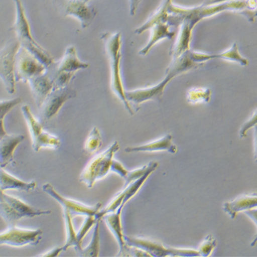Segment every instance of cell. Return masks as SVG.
<instances>
[{
    "instance_id": "obj_26",
    "label": "cell",
    "mask_w": 257,
    "mask_h": 257,
    "mask_svg": "<svg viewBox=\"0 0 257 257\" xmlns=\"http://www.w3.org/2000/svg\"><path fill=\"white\" fill-rule=\"evenodd\" d=\"M97 219L95 216L86 217L83 224H82L81 227H80V230L76 232L77 239H78V241L80 244H82V242L83 241L84 238L85 237L88 232L91 229L92 227L94 226Z\"/></svg>"
},
{
    "instance_id": "obj_2",
    "label": "cell",
    "mask_w": 257,
    "mask_h": 257,
    "mask_svg": "<svg viewBox=\"0 0 257 257\" xmlns=\"http://www.w3.org/2000/svg\"><path fill=\"white\" fill-rule=\"evenodd\" d=\"M101 39L104 42L107 54L109 59L110 71H111L110 85H111L112 91L122 101L125 108L130 112L131 115H133L132 108L125 97V91L123 88L121 70H120L121 60V33L117 32L115 33H103L101 35Z\"/></svg>"
},
{
    "instance_id": "obj_7",
    "label": "cell",
    "mask_w": 257,
    "mask_h": 257,
    "mask_svg": "<svg viewBox=\"0 0 257 257\" xmlns=\"http://www.w3.org/2000/svg\"><path fill=\"white\" fill-rule=\"evenodd\" d=\"M127 245L137 247L147 252L151 256H200L198 250L191 249H178L166 246L160 241L146 238L125 236Z\"/></svg>"
},
{
    "instance_id": "obj_22",
    "label": "cell",
    "mask_w": 257,
    "mask_h": 257,
    "mask_svg": "<svg viewBox=\"0 0 257 257\" xmlns=\"http://www.w3.org/2000/svg\"><path fill=\"white\" fill-rule=\"evenodd\" d=\"M102 219H97L93 228V236L89 244L77 252L79 256L97 257L99 252V225Z\"/></svg>"
},
{
    "instance_id": "obj_24",
    "label": "cell",
    "mask_w": 257,
    "mask_h": 257,
    "mask_svg": "<svg viewBox=\"0 0 257 257\" xmlns=\"http://www.w3.org/2000/svg\"><path fill=\"white\" fill-rule=\"evenodd\" d=\"M102 145V139L99 129L97 127H93L86 140L84 151L87 153H94L98 151Z\"/></svg>"
},
{
    "instance_id": "obj_15",
    "label": "cell",
    "mask_w": 257,
    "mask_h": 257,
    "mask_svg": "<svg viewBox=\"0 0 257 257\" xmlns=\"http://www.w3.org/2000/svg\"><path fill=\"white\" fill-rule=\"evenodd\" d=\"M24 139V135L7 134L0 140V168H5L14 161L15 151Z\"/></svg>"
},
{
    "instance_id": "obj_1",
    "label": "cell",
    "mask_w": 257,
    "mask_h": 257,
    "mask_svg": "<svg viewBox=\"0 0 257 257\" xmlns=\"http://www.w3.org/2000/svg\"><path fill=\"white\" fill-rule=\"evenodd\" d=\"M16 8V18L11 31L15 32L20 46L26 49L41 62L46 68L55 63L51 54L40 46L33 38L31 26L26 16L22 0H14Z\"/></svg>"
},
{
    "instance_id": "obj_33",
    "label": "cell",
    "mask_w": 257,
    "mask_h": 257,
    "mask_svg": "<svg viewBox=\"0 0 257 257\" xmlns=\"http://www.w3.org/2000/svg\"><path fill=\"white\" fill-rule=\"evenodd\" d=\"M84 1L87 2V3H89L91 0H84Z\"/></svg>"
},
{
    "instance_id": "obj_29",
    "label": "cell",
    "mask_w": 257,
    "mask_h": 257,
    "mask_svg": "<svg viewBox=\"0 0 257 257\" xmlns=\"http://www.w3.org/2000/svg\"><path fill=\"white\" fill-rule=\"evenodd\" d=\"M110 171L115 172L116 174H117L118 175L123 178H125L127 172H128V171L122 166L121 163L115 160V159H113V161H112Z\"/></svg>"
},
{
    "instance_id": "obj_6",
    "label": "cell",
    "mask_w": 257,
    "mask_h": 257,
    "mask_svg": "<svg viewBox=\"0 0 257 257\" xmlns=\"http://www.w3.org/2000/svg\"><path fill=\"white\" fill-rule=\"evenodd\" d=\"M44 64L33 54L20 46L15 57L14 75L16 82L28 83L30 80L46 72Z\"/></svg>"
},
{
    "instance_id": "obj_8",
    "label": "cell",
    "mask_w": 257,
    "mask_h": 257,
    "mask_svg": "<svg viewBox=\"0 0 257 257\" xmlns=\"http://www.w3.org/2000/svg\"><path fill=\"white\" fill-rule=\"evenodd\" d=\"M19 48L20 44L18 40L11 39L0 50V79L9 94L16 92L14 63Z\"/></svg>"
},
{
    "instance_id": "obj_17",
    "label": "cell",
    "mask_w": 257,
    "mask_h": 257,
    "mask_svg": "<svg viewBox=\"0 0 257 257\" xmlns=\"http://www.w3.org/2000/svg\"><path fill=\"white\" fill-rule=\"evenodd\" d=\"M256 205L257 196L254 193L252 194L242 195L231 201L225 202L222 209L225 213L234 219L240 212L254 209L256 207Z\"/></svg>"
},
{
    "instance_id": "obj_4",
    "label": "cell",
    "mask_w": 257,
    "mask_h": 257,
    "mask_svg": "<svg viewBox=\"0 0 257 257\" xmlns=\"http://www.w3.org/2000/svg\"><path fill=\"white\" fill-rule=\"evenodd\" d=\"M21 109L33 140L32 147L34 151L39 152L42 148L57 149L61 146V140L44 130L42 123L33 115L28 105H23Z\"/></svg>"
},
{
    "instance_id": "obj_21",
    "label": "cell",
    "mask_w": 257,
    "mask_h": 257,
    "mask_svg": "<svg viewBox=\"0 0 257 257\" xmlns=\"http://www.w3.org/2000/svg\"><path fill=\"white\" fill-rule=\"evenodd\" d=\"M153 35L151 36V41L147 46L140 52L141 55H146L149 52L153 46L161 39L164 38L172 39L174 37V33L169 31V25L166 23L160 22L153 26Z\"/></svg>"
},
{
    "instance_id": "obj_14",
    "label": "cell",
    "mask_w": 257,
    "mask_h": 257,
    "mask_svg": "<svg viewBox=\"0 0 257 257\" xmlns=\"http://www.w3.org/2000/svg\"><path fill=\"white\" fill-rule=\"evenodd\" d=\"M37 107L41 106L49 93L53 90V82L48 71L28 82Z\"/></svg>"
},
{
    "instance_id": "obj_3",
    "label": "cell",
    "mask_w": 257,
    "mask_h": 257,
    "mask_svg": "<svg viewBox=\"0 0 257 257\" xmlns=\"http://www.w3.org/2000/svg\"><path fill=\"white\" fill-rule=\"evenodd\" d=\"M119 151V143L114 142L106 151L95 156L88 163L80 176V181L91 189L99 180L109 173L114 156Z\"/></svg>"
},
{
    "instance_id": "obj_5",
    "label": "cell",
    "mask_w": 257,
    "mask_h": 257,
    "mask_svg": "<svg viewBox=\"0 0 257 257\" xmlns=\"http://www.w3.org/2000/svg\"><path fill=\"white\" fill-rule=\"evenodd\" d=\"M54 9L62 16L72 17L83 29L89 27L97 16L94 7L84 0H52Z\"/></svg>"
},
{
    "instance_id": "obj_28",
    "label": "cell",
    "mask_w": 257,
    "mask_h": 257,
    "mask_svg": "<svg viewBox=\"0 0 257 257\" xmlns=\"http://www.w3.org/2000/svg\"><path fill=\"white\" fill-rule=\"evenodd\" d=\"M217 58H222V59L230 60V61L239 62L242 65H247V60L243 59L239 55V52L237 51V45L235 44H234L231 49H229L228 51L217 55Z\"/></svg>"
},
{
    "instance_id": "obj_10",
    "label": "cell",
    "mask_w": 257,
    "mask_h": 257,
    "mask_svg": "<svg viewBox=\"0 0 257 257\" xmlns=\"http://www.w3.org/2000/svg\"><path fill=\"white\" fill-rule=\"evenodd\" d=\"M42 235L41 229H25L11 226L8 230L0 233V245L18 247L36 245L41 241Z\"/></svg>"
},
{
    "instance_id": "obj_19",
    "label": "cell",
    "mask_w": 257,
    "mask_h": 257,
    "mask_svg": "<svg viewBox=\"0 0 257 257\" xmlns=\"http://www.w3.org/2000/svg\"><path fill=\"white\" fill-rule=\"evenodd\" d=\"M37 187L35 181L25 182L0 168V189L2 191L18 190L29 192Z\"/></svg>"
},
{
    "instance_id": "obj_31",
    "label": "cell",
    "mask_w": 257,
    "mask_h": 257,
    "mask_svg": "<svg viewBox=\"0 0 257 257\" xmlns=\"http://www.w3.org/2000/svg\"><path fill=\"white\" fill-rule=\"evenodd\" d=\"M63 247H56L54 248L50 249V251L45 253V254L39 255V256H58L62 252H63Z\"/></svg>"
},
{
    "instance_id": "obj_25",
    "label": "cell",
    "mask_w": 257,
    "mask_h": 257,
    "mask_svg": "<svg viewBox=\"0 0 257 257\" xmlns=\"http://www.w3.org/2000/svg\"><path fill=\"white\" fill-rule=\"evenodd\" d=\"M217 246V241L211 234L206 236L198 247V252L200 256H209Z\"/></svg>"
},
{
    "instance_id": "obj_27",
    "label": "cell",
    "mask_w": 257,
    "mask_h": 257,
    "mask_svg": "<svg viewBox=\"0 0 257 257\" xmlns=\"http://www.w3.org/2000/svg\"><path fill=\"white\" fill-rule=\"evenodd\" d=\"M211 97V92L209 89L204 90L196 89V91L189 92L188 94V101L189 102L196 104V103L205 102H208Z\"/></svg>"
},
{
    "instance_id": "obj_30",
    "label": "cell",
    "mask_w": 257,
    "mask_h": 257,
    "mask_svg": "<svg viewBox=\"0 0 257 257\" xmlns=\"http://www.w3.org/2000/svg\"><path fill=\"white\" fill-rule=\"evenodd\" d=\"M256 113L255 112L254 116L249 121H247L240 131V137L241 138H245L246 136V132L249 128L253 127V125H256Z\"/></svg>"
},
{
    "instance_id": "obj_9",
    "label": "cell",
    "mask_w": 257,
    "mask_h": 257,
    "mask_svg": "<svg viewBox=\"0 0 257 257\" xmlns=\"http://www.w3.org/2000/svg\"><path fill=\"white\" fill-rule=\"evenodd\" d=\"M76 91L70 85L52 90L39 107L41 119L49 121L55 117L69 99L76 97Z\"/></svg>"
},
{
    "instance_id": "obj_20",
    "label": "cell",
    "mask_w": 257,
    "mask_h": 257,
    "mask_svg": "<svg viewBox=\"0 0 257 257\" xmlns=\"http://www.w3.org/2000/svg\"><path fill=\"white\" fill-rule=\"evenodd\" d=\"M63 217L65 219V228H66V242L63 245V250L66 251L69 247H74L76 252L82 249V244H80L77 239L76 232L75 231L74 224H73L72 216L71 213L66 210H63Z\"/></svg>"
},
{
    "instance_id": "obj_18",
    "label": "cell",
    "mask_w": 257,
    "mask_h": 257,
    "mask_svg": "<svg viewBox=\"0 0 257 257\" xmlns=\"http://www.w3.org/2000/svg\"><path fill=\"white\" fill-rule=\"evenodd\" d=\"M159 151H168L172 154L177 153L178 148L172 143V135L168 134L160 140H156L145 145L127 147L125 149V152L127 153H145V152L151 153V152Z\"/></svg>"
},
{
    "instance_id": "obj_16",
    "label": "cell",
    "mask_w": 257,
    "mask_h": 257,
    "mask_svg": "<svg viewBox=\"0 0 257 257\" xmlns=\"http://www.w3.org/2000/svg\"><path fill=\"white\" fill-rule=\"evenodd\" d=\"M0 196L20 215L22 219L24 217L41 216V215H49L51 213L50 211L37 209L30 204L22 201L20 199L6 194L5 191H2L1 189H0Z\"/></svg>"
},
{
    "instance_id": "obj_11",
    "label": "cell",
    "mask_w": 257,
    "mask_h": 257,
    "mask_svg": "<svg viewBox=\"0 0 257 257\" xmlns=\"http://www.w3.org/2000/svg\"><path fill=\"white\" fill-rule=\"evenodd\" d=\"M43 191L47 194L52 197L58 203L61 204L63 210H66L73 215H80V216H95L101 209L102 204L98 202L94 205H87L82 202L65 198L60 194L53 186L50 183H46L43 185Z\"/></svg>"
},
{
    "instance_id": "obj_13",
    "label": "cell",
    "mask_w": 257,
    "mask_h": 257,
    "mask_svg": "<svg viewBox=\"0 0 257 257\" xmlns=\"http://www.w3.org/2000/svg\"><path fill=\"white\" fill-rule=\"evenodd\" d=\"M89 67V63L82 61L78 58L76 47L74 46L67 47L63 58L54 63V68L59 72L76 74L77 71L87 69Z\"/></svg>"
},
{
    "instance_id": "obj_12",
    "label": "cell",
    "mask_w": 257,
    "mask_h": 257,
    "mask_svg": "<svg viewBox=\"0 0 257 257\" xmlns=\"http://www.w3.org/2000/svg\"><path fill=\"white\" fill-rule=\"evenodd\" d=\"M123 206H124L121 205L115 211L106 214L102 217V219H104L107 226L117 240L119 247V252L117 256H128L129 246L125 243V235L123 234L121 225V217Z\"/></svg>"
},
{
    "instance_id": "obj_23",
    "label": "cell",
    "mask_w": 257,
    "mask_h": 257,
    "mask_svg": "<svg viewBox=\"0 0 257 257\" xmlns=\"http://www.w3.org/2000/svg\"><path fill=\"white\" fill-rule=\"evenodd\" d=\"M21 102H22V99L19 97L0 101V140L7 135V131L5 130V123H4V120H5L6 116L15 107L20 104Z\"/></svg>"
},
{
    "instance_id": "obj_32",
    "label": "cell",
    "mask_w": 257,
    "mask_h": 257,
    "mask_svg": "<svg viewBox=\"0 0 257 257\" xmlns=\"http://www.w3.org/2000/svg\"><path fill=\"white\" fill-rule=\"evenodd\" d=\"M142 0H130V12L131 16H134L139 5L142 3Z\"/></svg>"
}]
</instances>
